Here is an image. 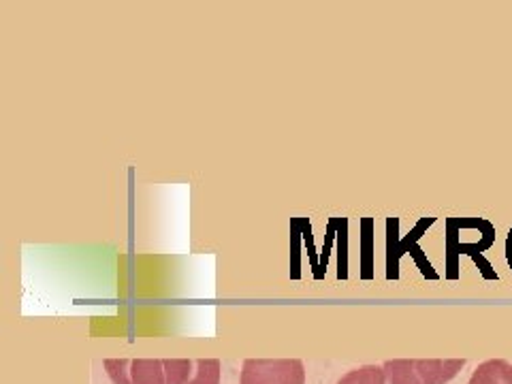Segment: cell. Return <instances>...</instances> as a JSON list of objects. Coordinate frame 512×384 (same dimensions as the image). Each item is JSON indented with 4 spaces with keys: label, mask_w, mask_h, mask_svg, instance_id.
I'll list each match as a JSON object with an SVG mask.
<instances>
[{
    "label": "cell",
    "mask_w": 512,
    "mask_h": 384,
    "mask_svg": "<svg viewBox=\"0 0 512 384\" xmlns=\"http://www.w3.org/2000/svg\"><path fill=\"white\" fill-rule=\"evenodd\" d=\"M468 384H512V365L504 359H489L476 367Z\"/></svg>",
    "instance_id": "cell-6"
},
{
    "label": "cell",
    "mask_w": 512,
    "mask_h": 384,
    "mask_svg": "<svg viewBox=\"0 0 512 384\" xmlns=\"http://www.w3.org/2000/svg\"><path fill=\"white\" fill-rule=\"evenodd\" d=\"M167 384H220L218 359H163Z\"/></svg>",
    "instance_id": "cell-5"
},
{
    "label": "cell",
    "mask_w": 512,
    "mask_h": 384,
    "mask_svg": "<svg viewBox=\"0 0 512 384\" xmlns=\"http://www.w3.org/2000/svg\"><path fill=\"white\" fill-rule=\"evenodd\" d=\"M239 384H306L299 359H246Z\"/></svg>",
    "instance_id": "cell-2"
},
{
    "label": "cell",
    "mask_w": 512,
    "mask_h": 384,
    "mask_svg": "<svg viewBox=\"0 0 512 384\" xmlns=\"http://www.w3.org/2000/svg\"><path fill=\"white\" fill-rule=\"evenodd\" d=\"M429 224H434V218H423L419 224H416L414 227V231L412 233H408V237L404 239V242H399L397 239V227H399V220L397 218H389L387 220V278L389 280H397V265H399V259H402V256L406 254V252H410L412 256H414V261L419 263V267H421V271H423V276H427V278H431V280H438V274L434 269H431V265H429V261L425 259V256L421 254V250L416 248V242H419V237H421V233L429 227Z\"/></svg>",
    "instance_id": "cell-3"
},
{
    "label": "cell",
    "mask_w": 512,
    "mask_h": 384,
    "mask_svg": "<svg viewBox=\"0 0 512 384\" xmlns=\"http://www.w3.org/2000/svg\"><path fill=\"white\" fill-rule=\"evenodd\" d=\"M463 367L466 359H393L382 370L387 384H446Z\"/></svg>",
    "instance_id": "cell-1"
},
{
    "label": "cell",
    "mask_w": 512,
    "mask_h": 384,
    "mask_svg": "<svg viewBox=\"0 0 512 384\" xmlns=\"http://www.w3.org/2000/svg\"><path fill=\"white\" fill-rule=\"evenodd\" d=\"M338 384H387L382 365H363L359 370L348 372Z\"/></svg>",
    "instance_id": "cell-7"
},
{
    "label": "cell",
    "mask_w": 512,
    "mask_h": 384,
    "mask_svg": "<svg viewBox=\"0 0 512 384\" xmlns=\"http://www.w3.org/2000/svg\"><path fill=\"white\" fill-rule=\"evenodd\" d=\"M105 370L114 384H167L160 359H105Z\"/></svg>",
    "instance_id": "cell-4"
},
{
    "label": "cell",
    "mask_w": 512,
    "mask_h": 384,
    "mask_svg": "<svg viewBox=\"0 0 512 384\" xmlns=\"http://www.w3.org/2000/svg\"><path fill=\"white\" fill-rule=\"evenodd\" d=\"M365 229H367V237H365V271H363V278H372V239H370V229H372V220H365Z\"/></svg>",
    "instance_id": "cell-8"
},
{
    "label": "cell",
    "mask_w": 512,
    "mask_h": 384,
    "mask_svg": "<svg viewBox=\"0 0 512 384\" xmlns=\"http://www.w3.org/2000/svg\"><path fill=\"white\" fill-rule=\"evenodd\" d=\"M506 261H508V265L512 269V229L508 231V239H506Z\"/></svg>",
    "instance_id": "cell-9"
}]
</instances>
